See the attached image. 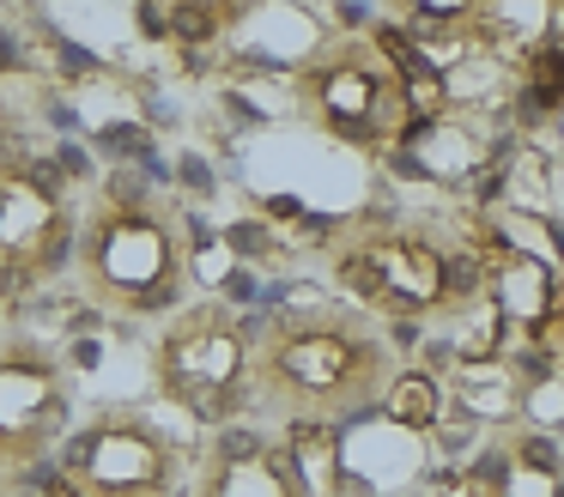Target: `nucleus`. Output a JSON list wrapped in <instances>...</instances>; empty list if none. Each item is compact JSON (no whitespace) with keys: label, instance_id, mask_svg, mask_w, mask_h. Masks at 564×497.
I'll list each match as a JSON object with an SVG mask.
<instances>
[{"label":"nucleus","instance_id":"7","mask_svg":"<svg viewBox=\"0 0 564 497\" xmlns=\"http://www.w3.org/2000/svg\"><path fill=\"white\" fill-rule=\"evenodd\" d=\"M195 467V443L140 407H98L55 449V479L79 497H176Z\"/></svg>","mask_w":564,"mask_h":497},{"label":"nucleus","instance_id":"5","mask_svg":"<svg viewBox=\"0 0 564 497\" xmlns=\"http://www.w3.org/2000/svg\"><path fill=\"white\" fill-rule=\"evenodd\" d=\"M152 395L200 431H231L256 419V352L249 322L219 298H188L152 339Z\"/></svg>","mask_w":564,"mask_h":497},{"label":"nucleus","instance_id":"15","mask_svg":"<svg viewBox=\"0 0 564 497\" xmlns=\"http://www.w3.org/2000/svg\"><path fill=\"white\" fill-rule=\"evenodd\" d=\"M43 497H79V491H74L67 479H50V491H43Z\"/></svg>","mask_w":564,"mask_h":497},{"label":"nucleus","instance_id":"16","mask_svg":"<svg viewBox=\"0 0 564 497\" xmlns=\"http://www.w3.org/2000/svg\"><path fill=\"white\" fill-rule=\"evenodd\" d=\"M382 497H437V491H382Z\"/></svg>","mask_w":564,"mask_h":497},{"label":"nucleus","instance_id":"3","mask_svg":"<svg viewBox=\"0 0 564 497\" xmlns=\"http://www.w3.org/2000/svg\"><path fill=\"white\" fill-rule=\"evenodd\" d=\"M67 273L79 298L110 322L176 315L195 298V237H188L183 206L128 170L91 182L79 201V237Z\"/></svg>","mask_w":564,"mask_h":497},{"label":"nucleus","instance_id":"6","mask_svg":"<svg viewBox=\"0 0 564 497\" xmlns=\"http://www.w3.org/2000/svg\"><path fill=\"white\" fill-rule=\"evenodd\" d=\"M79 188L62 158L0 133V303L31 298L67 273L79 237Z\"/></svg>","mask_w":564,"mask_h":497},{"label":"nucleus","instance_id":"13","mask_svg":"<svg viewBox=\"0 0 564 497\" xmlns=\"http://www.w3.org/2000/svg\"><path fill=\"white\" fill-rule=\"evenodd\" d=\"M516 85L528 91V104L564 109V36H534L516 55Z\"/></svg>","mask_w":564,"mask_h":497},{"label":"nucleus","instance_id":"2","mask_svg":"<svg viewBox=\"0 0 564 497\" xmlns=\"http://www.w3.org/2000/svg\"><path fill=\"white\" fill-rule=\"evenodd\" d=\"M334 298L377 315L382 327H413L467 315L486 303L474 218L449 225L437 213H365L322 237Z\"/></svg>","mask_w":564,"mask_h":497},{"label":"nucleus","instance_id":"4","mask_svg":"<svg viewBox=\"0 0 564 497\" xmlns=\"http://www.w3.org/2000/svg\"><path fill=\"white\" fill-rule=\"evenodd\" d=\"M292 116L310 133L346 145L358 158H394L413 133L406 104V43L401 31H328L285 73Z\"/></svg>","mask_w":564,"mask_h":497},{"label":"nucleus","instance_id":"1","mask_svg":"<svg viewBox=\"0 0 564 497\" xmlns=\"http://www.w3.org/2000/svg\"><path fill=\"white\" fill-rule=\"evenodd\" d=\"M256 412L268 424H334L382 412L406 370L394 334L346 298H285L249 322Z\"/></svg>","mask_w":564,"mask_h":497},{"label":"nucleus","instance_id":"12","mask_svg":"<svg viewBox=\"0 0 564 497\" xmlns=\"http://www.w3.org/2000/svg\"><path fill=\"white\" fill-rule=\"evenodd\" d=\"M273 431H280V449L310 497H346V461L334 424H273Z\"/></svg>","mask_w":564,"mask_h":497},{"label":"nucleus","instance_id":"11","mask_svg":"<svg viewBox=\"0 0 564 497\" xmlns=\"http://www.w3.org/2000/svg\"><path fill=\"white\" fill-rule=\"evenodd\" d=\"M449 400L467 412V419L516 424L522 407H528V382L503 352H486V358H449Z\"/></svg>","mask_w":564,"mask_h":497},{"label":"nucleus","instance_id":"10","mask_svg":"<svg viewBox=\"0 0 564 497\" xmlns=\"http://www.w3.org/2000/svg\"><path fill=\"white\" fill-rule=\"evenodd\" d=\"M462 497H564V443L534 419L491 424L462 467Z\"/></svg>","mask_w":564,"mask_h":497},{"label":"nucleus","instance_id":"14","mask_svg":"<svg viewBox=\"0 0 564 497\" xmlns=\"http://www.w3.org/2000/svg\"><path fill=\"white\" fill-rule=\"evenodd\" d=\"M382 412H389L394 424H406V431H431V424L443 419V382L431 370H401L389 388V400H382Z\"/></svg>","mask_w":564,"mask_h":497},{"label":"nucleus","instance_id":"9","mask_svg":"<svg viewBox=\"0 0 564 497\" xmlns=\"http://www.w3.org/2000/svg\"><path fill=\"white\" fill-rule=\"evenodd\" d=\"M183 491L188 497H310L280 449V431H261V424L213 431L195 449Z\"/></svg>","mask_w":564,"mask_h":497},{"label":"nucleus","instance_id":"8","mask_svg":"<svg viewBox=\"0 0 564 497\" xmlns=\"http://www.w3.org/2000/svg\"><path fill=\"white\" fill-rule=\"evenodd\" d=\"M79 424L74 364L43 334H0V479L55 467V449Z\"/></svg>","mask_w":564,"mask_h":497}]
</instances>
